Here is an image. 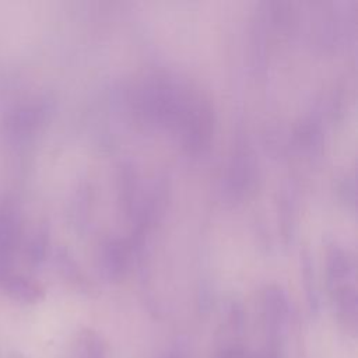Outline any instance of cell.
Returning a JSON list of instances; mask_svg holds the SVG:
<instances>
[{"instance_id":"1","label":"cell","mask_w":358,"mask_h":358,"mask_svg":"<svg viewBox=\"0 0 358 358\" xmlns=\"http://www.w3.org/2000/svg\"><path fill=\"white\" fill-rule=\"evenodd\" d=\"M266 323L270 338L274 344L284 338L288 323V305L285 298L278 292H270L266 298Z\"/></svg>"},{"instance_id":"2","label":"cell","mask_w":358,"mask_h":358,"mask_svg":"<svg viewBox=\"0 0 358 358\" xmlns=\"http://www.w3.org/2000/svg\"><path fill=\"white\" fill-rule=\"evenodd\" d=\"M109 350L102 336L91 329L83 330L73 347V358H109Z\"/></svg>"},{"instance_id":"3","label":"cell","mask_w":358,"mask_h":358,"mask_svg":"<svg viewBox=\"0 0 358 358\" xmlns=\"http://www.w3.org/2000/svg\"><path fill=\"white\" fill-rule=\"evenodd\" d=\"M162 358H179V357H176V355L171 354V355H166V357H162Z\"/></svg>"},{"instance_id":"4","label":"cell","mask_w":358,"mask_h":358,"mask_svg":"<svg viewBox=\"0 0 358 358\" xmlns=\"http://www.w3.org/2000/svg\"><path fill=\"white\" fill-rule=\"evenodd\" d=\"M15 358H22V357L21 355H15Z\"/></svg>"},{"instance_id":"5","label":"cell","mask_w":358,"mask_h":358,"mask_svg":"<svg viewBox=\"0 0 358 358\" xmlns=\"http://www.w3.org/2000/svg\"><path fill=\"white\" fill-rule=\"evenodd\" d=\"M273 358H274V357H273Z\"/></svg>"}]
</instances>
